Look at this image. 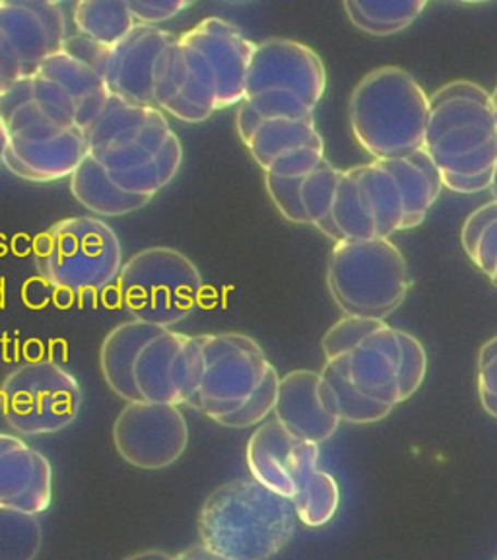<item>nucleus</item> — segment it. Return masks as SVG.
Masks as SVG:
<instances>
[{
	"instance_id": "1",
	"label": "nucleus",
	"mask_w": 497,
	"mask_h": 560,
	"mask_svg": "<svg viewBox=\"0 0 497 560\" xmlns=\"http://www.w3.org/2000/svg\"><path fill=\"white\" fill-rule=\"evenodd\" d=\"M255 45L241 27L216 16L177 35L157 61V109L179 121L202 122L241 104Z\"/></svg>"
},
{
	"instance_id": "2",
	"label": "nucleus",
	"mask_w": 497,
	"mask_h": 560,
	"mask_svg": "<svg viewBox=\"0 0 497 560\" xmlns=\"http://www.w3.org/2000/svg\"><path fill=\"white\" fill-rule=\"evenodd\" d=\"M107 47L86 37H69L59 51L0 96V117L10 139H51L87 132L111 97L102 74Z\"/></svg>"
},
{
	"instance_id": "3",
	"label": "nucleus",
	"mask_w": 497,
	"mask_h": 560,
	"mask_svg": "<svg viewBox=\"0 0 497 560\" xmlns=\"http://www.w3.org/2000/svg\"><path fill=\"white\" fill-rule=\"evenodd\" d=\"M87 156L121 191L152 201L184 164V144L154 105L109 97L87 131Z\"/></svg>"
},
{
	"instance_id": "4",
	"label": "nucleus",
	"mask_w": 497,
	"mask_h": 560,
	"mask_svg": "<svg viewBox=\"0 0 497 560\" xmlns=\"http://www.w3.org/2000/svg\"><path fill=\"white\" fill-rule=\"evenodd\" d=\"M424 150L454 192L489 189L497 166L492 94L472 80H453L429 96Z\"/></svg>"
},
{
	"instance_id": "5",
	"label": "nucleus",
	"mask_w": 497,
	"mask_h": 560,
	"mask_svg": "<svg viewBox=\"0 0 497 560\" xmlns=\"http://www.w3.org/2000/svg\"><path fill=\"white\" fill-rule=\"evenodd\" d=\"M199 537L210 551L229 560H269L294 539V502L255 479L226 482L202 504Z\"/></svg>"
},
{
	"instance_id": "6",
	"label": "nucleus",
	"mask_w": 497,
	"mask_h": 560,
	"mask_svg": "<svg viewBox=\"0 0 497 560\" xmlns=\"http://www.w3.org/2000/svg\"><path fill=\"white\" fill-rule=\"evenodd\" d=\"M350 129L374 162H391L424 149L429 96L409 70L387 65L367 72L348 104Z\"/></svg>"
},
{
	"instance_id": "7",
	"label": "nucleus",
	"mask_w": 497,
	"mask_h": 560,
	"mask_svg": "<svg viewBox=\"0 0 497 560\" xmlns=\"http://www.w3.org/2000/svg\"><path fill=\"white\" fill-rule=\"evenodd\" d=\"M34 265L55 292L94 298L121 275V242L97 217L59 220L35 237Z\"/></svg>"
},
{
	"instance_id": "8",
	"label": "nucleus",
	"mask_w": 497,
	"mask_h": 560,
	"mask_svg": "<svg viewBox=\"0 0 497 560\" xmlns=\"http://www.w3.org/2000/svg\"><path fill=\"white\" fill-rule=\"evenodd\" d=\"M327 287L344 314L384 322L409 296L412 279L401 249L391 240L377 237L334 244Z\"/></svg>"
},
{
	"instance_id": "9",
	"label": "nucleus",
	"mask_w": 497,
	"mask_h": 560,
	"mask_svg": "<svg viewBox=\"0 0 497 560\" xmlns=\"http://www.w3.org/2000/svg\"><path fill=\"white\" fill-rule=\"evenodd\" d=\"M327 90V69L317 52L292 39L272 37L255 45L245 100L261 119H306Z\"/></svg>"
},
{
	"instance_id": "10",
	"label": "nucleus",
	"mask_w": 497,
	"mask_h": 560,
	"mask_svg": "<svg viewBox=\"0 0 497 560\" xmlns=\"http://www.w3.org/2000/svg\"><path fill=\"white\" fill-rule=\"evenodd\" d=\"M121 304L132 319L171 329L199 306L202 277L197 265L174 247H149L122 262L117 279Z\"/></svg>"
},
{
	"instance_id": "11",
	"label": "nucleus",
	"mask_w": 497,
	"mask_h": 560,
	"mask_svg": "<svg viewBox=\"0 0 497 560\" xmlns=\"http://www.w3.org/2000/svg\"><path fill=\"white\" fill-rule=\"evenodd\" d=\"M84 401L79 380L55 360H29L0 385V415L22 436L69 429Z\"/></svg>"
},
{
	"instance_id": "12",
	"label": "nucleus",
	"mask_w": 497,
	"mask_h": 560,
	"mask_svg": "<svg viewBox=\"0 0 497 560\" xmlns=\"http://www.w3.org/2000/svg\"><path fill=\"white\" fill-rule=\"evenodd\" d=\"M202 382L189 407L212 420L241 409L267 376L271 360L261 345L241 332L199 335Z\"/></svg>"
},
{
	"instance_id": "13",
	"label": "nucleus",
	"mask_w": 497,
	"mask_h": 560,
	"mask_svg": "<svg viewBox=\"0 0 497 560\" xmlns=\"http://www.w3.org/2000/svg\"><path fill=\"white\" fill-rule=\"evenodd\" d=\"M69 39L57 2H0V96L34 72Z\"/></svg>"
},
{
	"instance_id": "14",
	"label": "nucleus",
	"mask_w": 497,
	"mask_h": 560,
	"mask_svg": "<svg viewBox=\"0 0 497 560\" xmlns=\"http://www.w3.org/2000/svg\"><path fill=\"white\" fill-rule=\"evenodd\" d=\"M114 444L132 467L159 471L187 452L189 424L177 405L127 402L114 422Z\"/></svg>"
},
{
	"instance_id": "15",
	"label": "nucleus",
	"mask_w": 497,
	"mask_h": 560,
	"mask_svg": "<svg viewBox=\"0 0 497 560\" xmlns=\"http://www.w3.org/2000/svg\"><path fill=\"white\" fill-rule=\"evenodd\" d=\"M237 132L264 174L306 177L324 160V142L313 117L306 119H261L239 104Z\"/></svg>"
},
{
	"instance_id": "16",
	"label": "nucleus",
	"mask_w": 497,
	"mask_h": 560,
	"mask_svg": "<svg viewBox=\"0 0 497 560\" xmlns=\"http://www.w3.org/2000/svg\"><path fill=\"white\" fill-rule=\"evenodd\" d=\"M201 341L174 329H162L140 350L134 384L140 399L167 405H189L202 382Z\"/></svg>"
},
{
	"instance_id": "17",
	"label": "nucleus",
	"mask_w": 497,
	"mask_h": 560,
	"mask_svg": "<svg viewBox=\"0 0 497 560\" xmlns=\"http://www.w3.org/2000/svg\"><path fill=\"white\" fill-rule=\"evenodd\" d=\"M319 444L294 436L279 420H264L247 442L245 459L255 481L284 499H294L319 464Z\"/></svg>"
},
{
	"instance_id": "18",
	"label": "nucleus",
	"mask_w": 497,
	"mask_h": 560,
	"mask_svg": "<svg viewBox=\"0 0 497 560\" xmlns=\"http://www.w3.org/2000/svg\"><path fill=\"white\" fill-rule=\"evenodd\" d=\"M177 35L157 26L137 24L129 34L107 47L102 74L114 96L139 105H154V77L159 57Z\"/></svg>"
},
{
	"instance_id": "19",
	"label": "nucleus",
	"mask_w": 497,
	"mask_h": 560,
	"mask_svg": "<svg viewBox=\"0 0 497 560\" xmlns=\"http://www.w3.org/2000/svg\"><path fill=\"white\" fill-rule=\"evenodd\" d=\"M274 417L294 436L323 444L341 427L339 401L321 372L294 370L280 376Z\"/></svg>"
},
{
	"instance_id": "20",
	"label": "nucleus",
	"mask_w": 497,
	"mask_h": 560,
	"mask_svg": "<svg viewBox=\"0 0 497 560\" xmlns=\"http://www.w3.org/2000/svg\"><path fill=\"white\" fill-rule=\"evenodd\" d=\"M51 502V462L22 438L0 432V506L42 516Z\"/></svg>"
},
{
	"instance_id": "21",
	"label": "nucleus",
	"mask_w": 497,
	"mask_h": 560,
	"mask_svg": "<svg viewBox=\"0 0 497 560\" xmlns=\"http://www.w3.org/2000/svg\"><path fill=\"white\" fill-rule=\"evenodd\" d=\"M350 380L359 394L401 405L402 329L383 324L348 354Z\"/></svg>"
},
{
	"instance_id": "22",
	"label": "nucleus",
	"mask_w": 497,
	"mask_h": 560,
	"mask_svg": "<svg viewBox=\"0 0 497 560\" xmlns=\"http://www.w3.org/2000/svg\"><path fill=\"white\" fill-rule=\"evenodd\" d=\"M86 156L87 132L69 131L51 139H10L4 166L20 179L51 184L74 174Z\"/></svg>"
},
{
	"instance_id": "23",
	"label": "nucleus",
	"mask_w": 497,
	"mask_h": 560,
	"mask_svg": "<svg viewBox=\"0 0 497 560\" xmlns=\"http://www.w3.org/2000/svg\"><path fill=\"white\" fill-rule=\"evenodd\" d=\"M166 327L142 324L137 319L117 325L102 342L99 366L105 384L127 402L142 401L134 384V364L140 350Z\"/></svg>"
},
{
	"instance_id": "24",
	"label": "nucleus",
	"mask_w": 497,
	"mask_h": 560,
	"mask_svg": "<svg viewBox=\"0 0 497 560\" xmlns=\"http://www.w3.org/2000/svg\"><path fill=\"white\" fill-rule=\"evenodd\" d=\"M383 164L393 175L404 199L406 214H404L402 230L419 226L446 187L434 160L429 158L426 150L422 149L411 156L391 160Z\"/></svg>"
},
{
	"instance_id": "25",
	"label": "nucleus",
	"mask_w": 497,
	"mask_h": 560,
	"mask_svg": "<svg viewBox=\"0 0 497 560\" xmlns=\"http://www.w3.org/2000/svg\"><path fill=\"white\" fill-rule=\"evenodd\" d=\"M70 192L84 209L99 219L127 217L150 202L149 199L121 191L96 160L90 156L84 158L76 172L70 175Z\"/></svg>"
},
{
	"instance_id": "26",
	"label": "nucleus",
	"mask_w": 497,
	"mask_h": 560,
	"mask_svg": "<svg viewBox=\"0 0 497 560\" xmlns=\"http://www.w3.org/2000/svg\"><path fill=\"white\" fill-rule=\"evenodd\" d=\"M359 187L366 195L367 207L376 220L377 237L391 240L394 232H401L404 224V199L391 172L383 162H369L354 166Z\"/></svg>"
},
{
	"instance_id": "27",
	"label": "nucleus",
	"mask_w": 497,
	"mask_h": 560,
	"mask_svg": "<svg viewBox=\"0 0 497 560\" xmlns=\"http://www.w3.org/2000/svg\"><path fill=\"white\" fill-rule=\"evenodd\" d=\"M332 222L341 236V242H366L377 240L376 220L367 207L366 195L359 187L356 170H342L334 205Z\"/></svg>"
},
{
	"instance_id": "28",
	"label": "nucleus",
	"mask_w": 497,
	"mask_h": 560,
	"mask_svg": "<svg viewBox=\"0 0 497 560\" xmlns=\"http://www.w3.org/2000/svg\"><path fill=\"white\" fill-rule=\"evenodd\" d=\"M72 22L82 37L102 47H114L137 26L129 2H79Z\"/></svg>"
},
{
	"instance_id": "29",
	"label": "nucleus",
	"mask_w": 497,
	"mask_h": 560,
	"mask_svg": "<svg viewBox=\"0 0 497 560\" xmlns=\"http://www.w3.org/2000/svg\"><path fill=\"white\" fill-rule=\"evenodd\" d=\"M321 376L329 384L336 401H339V417L342 422L350 424H374L389 417L394 407L374 401L358 389L350 380L348 357H341L336 360H327Z\"/></svg>"
},
{
	"instance_id": "30",
	"label": "nucleus",
	"mask_w": 497,
	"mask_h": 560,
	"mask_svg": "<svg viewBox=\"0 0 497 560\" xmlns=\"http://www.w3.org/2000/svg\"><path fill=\"white\" fill-rule=\"evenodd\" d=\"M428 2L412 0V2H359L348 0L344 2V10L350 22L359 27L362 32L371 35L401 34L402 30L411 27Z\"/></svg>"
},
{
	"instance_id": "31",
	"label": "nucleus",
	"mask_w": 497,
	"mask_h": 560,
	"mask_svg": "<svg viewBox=\"0 0 497 560\" xmlns=\"http://www.w3.org/2000/svg\"><path fill=\"white\" fill-rule=\"evenodd\" d=\"M341 174L342 170L332 166L331 162L324 158L323 162L301 182V202H304L309 224L317 228L324 236L334 240L336 244L341 242V236L332 222V205H334V195H336Z\"/></svg>"
},
{
	"instance_id": "32",
	"label": "nucleus",
	"mask_w": 497,
	"mask_h": 560,
	"mask_svg": "<svg viewBox=\"0 0 497 560\" xmlns=\"http://www.w3.org/2000/svg\"><path fill=\"white\" fill-rule=\"evenodd\" d=\"M297 520L307 527H323L336 516L341 506V487L331 472L313 469L292 499Z\"/></svg>"
},
{
	"instance_id": "33",
	"label": "nucleus",
	"mask_w": 497,
	"mask_h": 560,
	"mask_svg": "<svg viewBox=\"0 0 497 560\" xmlns=\"http://www.w3.org/2000/svg\"><path fill=\"white\" fill-rule=\"evenodd\" d=\"M42 542L44 529L39 516L0 506V560H35Z\"/></svg>"
},
{
	"instance_id": "34",
	"label": "nucleus",
	"mask_w": 497,
	"mask_h": 560,
	"mask_svg": "<svg viewBox=\"0 0 497 560\" xmlns=\"http://www.w3.org/2000/svg\"><path fill=\"white\" fill-rule=\"evenodd\" d=\"M279 387H280V374L276 368H269L267 376L262 380L261 385L257 387L247 402H245L241 409H237L232 415H226L222 419L214 420L226 429H249L255 424H262L267 417L274 412L276 407V399H279Z\"/></svg>"
},
{
	"instance_id": "35",
	"label": "nucleus",
	"mask_w": 497,
	"mask_h": 560,
	"mask_svg": "<svg viewBox=\"0 0 497 560\" xmlns=\"http://www.w3.org/2000/svg\"><path fill=\"white\" fill-rule=\"evenodd\" d=\"M384 322L379 319H367V317H352L346 315L341 322L332 325L329 331L324 332L323 347L324 359L336 360L341 357H348L352 350L358 347L359 342L377 331Z\"/></svg>"
},
{
	"instance_id": "36",
	"label": "nucleus",
	"mask_w": 497,
	"mask_h": 560,
	"mask_svg": "<svg viewBox=\"0 0 497 560\" xmlns=\"http://www.w3.org/2000/svg\"><path fill=\"white\" fill-rule=\"evenodd\" d=\"M301 182L304 177L288 179V177L264 174V185L274 207L284 219L294 224H309L304 202H301Z\"/></svg>"
},
{
	"instance_id": "37",
	"label": "nucleus",
	"mask_w": 497,
	"mask_h": 560,
	"mask_svg": "<svg viewBox=\"0 0 497 560\" xmlns=\"http://www.w3.org/2000/svg\"><path fill=\"white\" fill-rule=\"evenodd\" d=\"M478 395L482 409L497 419V335L482 345L478 354Z\"/></svg>"
},
{
	"instance_id": "38",
	"label": "nucleus",
	"mask_w": 497,
	"mask_h": 560,
	"mask_svg": "<svg viewBox=\"0 0 497 560\" xmlns=\"http://www.w3.org/2000/svg\"><path fill=\"white\" fill-rule=\"evenodd\" d=\"M191 2L187 0H162V2H129L132 16L137 24L144 26H156L159 22H167L171 18L181 14L184 10L189 9Z\"/></svg>"
},
{
	"instance_id": "39",
	"label": "nucleus",
	"mask_w": 497,
	"mask_h": 560,
	"mask_svg": "<svg viewBox=\"0 0 497 560\" xmlns=\"http://www.w3.org/2000/svg\"><path fill=\"white\" fill-rule=\"evenodd\" d=\"M497 220V201H489L482 205L481 209L474 210L469 219L464 220L463 230H461V244L466 255L474 257L476 247L481 242L482 234L486 232V228Z\"/></svg>"
},
{
	"instance_id": "40",
	"label": "nucleus",
	"mask_w": 497,
	"mask_h": 560,
	"mask_svg": "<svg viewBox=\"0 0 497 560\" xmlns=\"http://www.w3.org/2000/svg\"><path fill=\"white\" fill-rule=\"evenodd\" d=\"M497 261V220H494L486 232L482 234L478 247H476V254L472 257V262L481 269L486 277L492 275L494 271V265Z\"/></svg>"
},
{
	"instance_id": "41",
	"label": "nucleus",
	"mask_w": 497,
	"mask_h": 560,
	"mask_svg": "<svg viewBox=\"0 0 497 560\" xmlns=\"http://www.w3.org/2000/svg\"><path fill=\"white\" fill-rule=\"evenodd\" d=\"M177 560H229L226 557H222L218 552L210 551L209 547H204V545H194V547H189V549H185L184 552H179L177 555Z\"/></svg>"
},
{
	"instance_id": "42",
	"label": "nucleus",
	"mask_w": 497,
	"mask_h": 560,
	"mask_svg": "<svg viewBox=\"0 0 497 560\" xmlns=\"http://www.w3.org/2000/svg\"><path fill=\"white\" fill-rule=\"evenodd\" d=\"M127 560H177V557H171L164 551H144L139 555H132Z\"/></svg>"
},
{
	"instance_id": "43",
	"label": "nucleus",
	"mask_w": 497,
	"mask_h": 560,
	"mask_svg": "<svg viewBox=\"0 0 497 560\" xmlns=\"http://www.w3.org/2000/svg\"><path fill=\"white\" fill-rule=\"evenodd\" d=\"M489 191L494 195V201H497V166L496 172H494V177H492V185H489Z\"/></svg>"
},
{
	"instance_id": "44",
	"label": "nucleus",
	"mask_w": 497,
	"mask_h": 560,
	"mask_svg": "<svg viewBox=\"0 0 497 560\" xmlns=\"http://www.w3.org/2000/svg\"><path fill=\"white\" fill-rule=\"evenodd\" d=\"M488 279L492 280V284H494V287L497 289V261L496 265H494V271H492V275H489Z\"/></svg>"
},
{
	"instance_id": "45",
	"label": "nucleus",
	"mask_w": 497,
	"mask_h": 560,
	"mask_svg": "<svg viewBox=\"0 0 497 560\" xmlns=\"http://www.w3.org/2000/svg\"><path fill=\"white\" fill-rule=\"evenodd\" d=\"M492 104H494V114H496V122H497V86L494 92H492Z\"/></svg>"
}]
</instances>
